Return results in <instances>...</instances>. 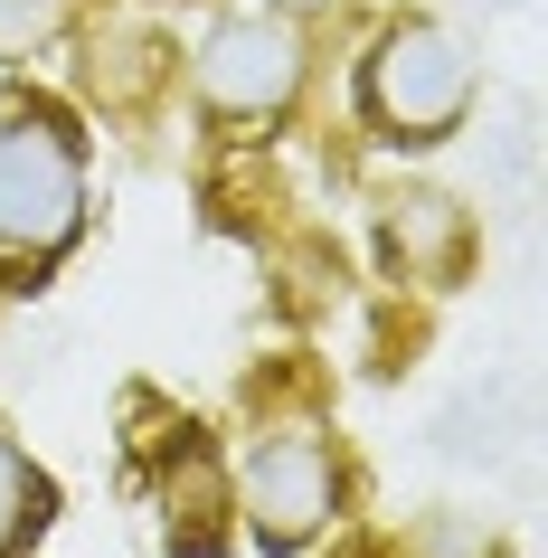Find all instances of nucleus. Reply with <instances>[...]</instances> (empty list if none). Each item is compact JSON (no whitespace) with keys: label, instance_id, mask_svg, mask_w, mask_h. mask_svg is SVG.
Masks as SVG:
<instances>
[{"label":"nucleus","instance_id":"1","mask_svg":"<svg viewBox=\"0 0 548 558\" xmlns=\"http://www.w3.org/2000/svg\"><path fill=\"white\" fill-rule=\"evenodd\" d=\"M86 236V133L66 105L0 114V294H38Z\"/></svg>","mask_w":548,"mask_h":558},{"label":"nucleus","instance_id":"2","mask_svg":"<svg viewBox=\"0 0 548 558\" xmlns=\"http://www.w3.org/2000/svg\"><path fill=\"white\" fill-rule=\"evenodd\" d=\"M341 501H350V464H341L331 416H321L313 398L265 408L256 436H246V454H236V483H228L236 530H246L265 558H293V549H313L321 530L341 521Z\"/></svg>","mask_w":548,"mask_h":558},{"label":"nucleus","instance_id":"3","mask_svg":"<svg viewBox=\"0 0 548 558\" xmlns=\"http://www.w3.org/2000/svg\"><path fill=\"white\" fill-rule=\"evenodd\" d=\"M473 48H463L454 20H435V10H398V20H378V38L360 48V123H369V143L388 151H435L454 143L463 114H473Z\"/></svg>","mask_w":548,"mask_h":558},{"label":"nucleus","instance_id":"4","mask_svg":"<svg viewBox=\"0 0 548 558\" xmlns=\"http://www.w3.org/2000/svg\"><path fill=\"white\" fill-rule=\"evenodd\" d=\"M303 76H313V48H303V29H293L284 10H228V20H208L199 48H190V95H199L208 123H284L293 95H303Z\"/></svg>","mask_w":548,"mask_h":558},{"label":"nucleus","instance_id":"5","mask_svg":"<svg viewBox=\"0 0 548 558\" xmlns=\"http://www.w3.org/2000/svg\"><path fill=\"white\" fill-rule=\"evenodd\" d=\"M378 256H388V275H406V284L445 294L463 265H473V208H463L454 190L398 180V190L378 199Z\"/></svg>","mask_w":548,"mask_h":558},{"label":"nucleus","instance_id":"6","mask_svg":"<svg viewBox=\"0 0 548 558\" xmlns=\"http://www.w3.org/2000/svg\"><path fill=\"white\" fill-rule=\"evenodd\" d=\"M48 521H58V483L20 454V436L0 426V558H29L38 539H48Z\"/></svg>","mask_w":548,"mask_h":558},{"label":"nucleus","instance_id":"7","mask_svg":"<svg viewBox=\"0 0 548 558\" xmlns=\"http://www.w3.org/2000/svg\"><path fill=\"white\" fill-rule=\"evenodd\" d=\"M398 558H501V539H491L483 521H463V511H435V521L406 530Z\"/></svg>","mask_w":548,"mask_h":558},{"label":"nucleus","instance_id":"8","mask_svg":"<svg viewBox=\"0 0 548 558\" xmlns=\"http://www.w3.org/2000/svg\"><path fill=\"white\" fill-rule=\"evenodd\" d=\"M58 29H66V0H0V66L38 58Z\"/></svg>","mask_w":548,"mask_h":558},{"label":"nucleus","instance_id":"9","mask_svg":"<svg viewBox=\"0 0 548 558\" xmlns=\"http://www.w3.org/2000/svg\"><path fill=\"white\" fill-rule=\"evenodd\" d=\"M265 10H284V20H313V10H331V0H265Z\"/></svg>","mask_w":548,"mask_h":558}]
</instances>
